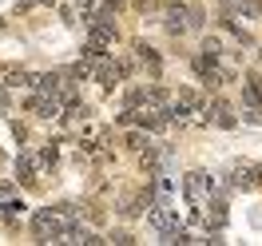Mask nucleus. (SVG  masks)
I'll use <instances>...</instances> for the list:
<instances>
[{
	"label": "nucleus",
	"instance_id": "nucleus-2",
	"mask_svg": "<svg viewBox=\"0 0 262 246\" xmlns=\"http://www.w3.org/2000/svg\"><path fill=\"white\" fill-rule=\"evenodd\" d=\"M207 119H211V123H219V127H234V123H238V119H234V111H230L223 99H214L211 107H207Z\"/></svg>",
	"mask_w": 262,
	"mask_h": 246
},
{
	"label": "nucleus",
	"instance_id": "nucleus-6",
	"mask_svg": "<svg viewBox=\"0 0 262 246\" xmlns=\"http://www.w3.org/2000/svg\"><path fill=\"white\" fill-rule=\"evenodd\" d=\"M112 40H115V28H112V24H96V20H92V44L103 48V44H112Z\"/></svg>",
	"mask_w": 262,
	"mask_h": 246
},
{
	"label": "nucleus",
	"instance_id": "nucleus-13",
	"mask_svg": "<svg viewBox=\"0 0 262 246\" xmlns=\"http://www.w3.org/2000/svg\"><path fill=\"white\" fill-rule=\"evenodd\" d=\"M40 163L48 167V163H56V147H44V155H40Z\"/></svg>",
	"mask_w": 262,
	"mask_h": 246
},
{
	"label": "nucleus",
	"instance_id": "nucleus-7",
	"mask_svg": "<svg viewBox=\"0 0 262 246\" xmlns=\"http://www.w3.org/2000/svg\"><path fill=\"white\" fill-rule=\"evenodd\" d=\"M207 227H214V230H223V227H227V203H219V198L211 203V214H207Z\"/></svg>",
	"mask_w": 262,
	"mask_h": 246
},
{
	"label": "nucleus",
	"instance_id": "nucleus-12",
	"mask_svg": "<svg viewBox=\"0 0 262 246\" xmlns=\"http://www.w3.org/2000/svg\"><path fill=\"white\" fill-rule=\"evenodd\" d=\"M127 147H147V135H139V131H131V135H127Z\"/></svg>",
	"mask_w": 262,
	"mask_h": 246
},
{
	"label": "nucleus",
	"instance_id": "nucleus-10",
	"mask_svg": "<svg viewBox=\"0 0 262 246\" xmlns=\"http://www.w3.org/2000/svg\"><path fill=\"white\" fill-rule=\"evenodd\" d=\"M4 83H32V80H28L20 68H8V72H4Z\"/></svg>",
	"mask_w": 262,
	"mask_h": 246
},
{
	"label": "nucleus",
	"instance_id": "nucleus-5",
	"mask_svg": "<svg viewBox=\"0 0 262 246\" xmlns=\"http://www.w3.org/2000/svg\"><path fill=\"white\" fill-rule=\"evenodd\" d=\"M183 187H187V195L195 198H203V191H207V187H211V179H207V175H203V171H191V175H187V183H183Z\"/></svg>",
	"mask_w": 262,
	"mask_h": 246
},
{
	"label": "nucleus",
	"instance_id": "nucleus-3",
	"mask_svg": "<svg viewBox=\"0 0 262 246\" xmlns=\"http://www.w3.org/2000/svg\"><path fill=\"white\" fill-rule=\"evenodd\" d=\"M243 96H246V103L262 107V76H258V72H250V76L243 80Z\"/></svg>",
	"mask_w": 262,
	"mask_h": 246
},
{
	"label": "nucleus",
	"instance_id": "nucleus-11",
	"mask_svg": "<svg viewBox=\"0 0 262 246\" xmlns=\"http://www.w3.org/2000/svg\"><path fill=\"white\" fill-rule=\"evenodd\" d=\"M20 211H24V203H4V218H8V222H12Z\"/></svg>",
	"mask_w": 262,
	"mask_h": 246
},
{
	"label": "nucleus",
	"instance_id": "nucleus-4",
	"mask_svg": "<svg viewBox=\"0 0 262 246\" xmlns=\"http://www.w3.org/2000/svg\"><path fill=\"white\" fill-rule=\"evenodd\" d=\"M32 107H36V115H40V119H56V115H60V99L44 92L40 99H32Z\"/></svg>",
	"mask_w": 262,
	"mask_h": 246
},
{
	"label": "nucleus",
	"instance_id": "nucleus-1",
	"mask_svg": "<svg viewBox=\"0 0 262 246\" xmlns=\"http://www.w3.org/2000/svg\"><path fill=\"white\" fill-rule=\"evenodd\" d=\"M32 230L40 242H68V214L64 211H36L32 214Z\"/></svg>",
	"mask_w": 262,
	"mask_h": 246
},
{
	"label": "nucleus",
	"instance_id": "nucleus-9",
	"mask_svg": "<svg viewBox=\"0 0 262 246\" xmlns=\"http://www.w3.org/2000/svg\"><path fill=\"white\" fill-rule=\"evenodd\" d=\"M16 179H20V183H32V179H36V163L28 159V155L16 163Z\"/></svg>",
	"mask_w": 262,
	"mask_h": 246
},
{
	"label": "nucleus",
	"instance_id": "nucleus-8",
	"mask_svg": "<svg viewBox=\"0 0 262 246\" xmlns=\"http://www.w3.org/2000/svg\"><path fill=\"white\" fill-rule=\"evenodd\" d=\"M32 83L40 87V92H48V96H60V87H64L56 72H52V76H32Z\"/></svg>",
	"mask_w": 262,
	"mask_h": 246
}]
</instances>
